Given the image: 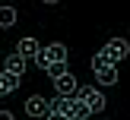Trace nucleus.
I'll use <instances>...</instances> for the list:
<instances>
[{
    "mask_svg": "<svg viewBox=\"0 0 130 120\" xmlns=\"http://www.w3.org/2000/svg\"><path fill=\"white\" fill-rule=\"evenodd\" d=\"M76 98L83 101V107H86L89 114H102L105 111V95L99 92V88H89V85H76Z\"/></svg>",
    "mask_w": 130,
    "mask_h": 120,
    "instance_id": "f257e3e1",
    "label": "nucleus"
},
{
    "mask_svg": "<svg viewBox=\"0 0 130 120\" xmlns=\"http://www.w3.org/2000/svg\"><path fill=\"white\" fill-rule=\"evenodd\" d=\"M102 54H105L108 63H121V60L130 54V44H127V38H111V41L102 47Z\"/></svg>",
    "mask_w": 130,
    "mask_h": 120,
    "instance_id": "f03ea898",
    "label": "nucleus"
},
{
    "mask_svg": "<svg viewBox=\"0 0 130 120\" xmlns=\"http://www.w3.org/2000/svg\"><path fill=\"white\" fill-rule=\"evenodd\" d=\"M25 114H29L32 120H44V117H48V98L32 95V98L25 101Z\"/></svg>",
    "mask_w": 130,
    "mask_h": 120,
    "instance_id": "7ed1b4c3",
    "label": "nucleus"
},
{
    "mask_svg": "<svg viewBox=\"0 0 130 120\" xmlns=\"http://www.w3.org/2000/svg\"><path fill=\"white\" fill-rule=\"evenodd\" d=\"M25 63H29V60H25V57L19 54V51H13V54L6 57L3 69H6V73H16V76H22V73H25Z\"/></svg>",
    "mask_w": 130,
    "mask_h": 120,
    "instance_id": "20e7f679",
    "label": "nucleus"
},
{
    "mask_svg": "<svg viewBox=\"0 0 130 120\" xmlns=\"http://www.w3.org/2000/svg\"><path fill=\"white\" fill-rule=\"evenodd\" d=\"M76 85H79V82H76L70 73H60V76L54 79V88H57V95H73V92H76Z\"/></svg>",
    "mask_w": 130,
    "mask_h": 120,
    "instance_id": "39448f33",
    "label": "nucleus"
},
{
    "mask_svg": "<svg viewBox=\"0 0 130 120\" xmlns=\"http://www.w3.org/2000/svg\"><path fill=\"white\" fill-rule=\"evenodd\" d=\"M19 79H22V76L0 69V95H10V92H16V88H19Z\"/></svg>",
    "mask_w": 130,
    "mask_h": 120,
    "instance_id": "423d86ee",
    "label": "nucleus"
},
{
    "mask_svg": "<svg viewBox=\"0 0 130 120\" xmlns=\"http://www.w3.org/2000/svg\"><path fill=\"white\" fill-rule=\"evenodd\" d=\"M95 79H99L102 85H114V82H118V69H114V63H108V66L95 69Z\"/></svg>",
    "mask_w": 130,
    "mask_h": 120,
    "instance_id": "0eeeda50",
    "label": "nucleus"
},
{
    "mask_svg": "<svg viewBox=\"0 0 130 120\" xmlns=\"http://www.w3.org/2000/svg\"><path fill=\"white\" fill-rule=\"evenodd\" d=\"M44 54H48L51 63H67V47H63V44H48Z\"/></svg>",
    "mask_w": 130,
    "mask_h": 120,
    "instance_id": "6e6552de",
    "label": "nucleus"
},
{
    "mask_svg": "<svg viewBox=\"0 0 130 120\" xmlns=\"http://www.w3.org/2000/svg\"><path fill=\"white\" fill-rule=\"evenodd\" d=\"M16 51L25 57V60H32V57L38 54V41H35V38H22V41L16 44Z\"/></svg>",
    "mask_w": 130,
    "mask_h": 120,
    "instance_id": "1a4fd4ad",
    "label": "nucleus"
},
{
    "mask_svg": "<svg viewBox=\"0 0 130 120\" xmlns=\"http://www.w3.org/2000/svg\"><path fill=\"white\" fill-rule=\"evenodd\" d=\"M0 25H3V29L16 25V10H13V6H0Z\"/></svg>",
    "mask_w": 130,
    "mask_h": 120,
    "instance_id": "9d476101",
    "label": "nucleus"
},
{
    "mask_svg": "<svg viewBox=\"0 0 130 120\" xmlns=\"http://www.w3.org/2000/svg\"><path fill=\"white\" fill-rule=\"evenodd\" d=\"M32 60H35L38 69H48V66H51V60H48V54H44V47H38V54L32 57Z\"/></svg>",
    "mask_w": 130,
    "mask_h": 120,
    "instance_id": "9b49d317",
    "label": "nucleus"
},
{
    "mask_svg": "<svg viewBox=\"0 0 130 120\" xmlns=\"http://www.w3.org/2000/svg\"><path fill=\"white\" fill-rule=\"evenodd\" d=\"M60 73H67V63H51V66H48V76H51V79H57Z\"/></svg>",
    "mask_w": 130,
    "mask_h": 120,
    "instance_id": "f8f14e48",
    "label": "nucleus"
},
{
    "mask_svg": "<svg viewBox=\"0 0 130 120\" xmlns=\"http://www.w3.org/2000/svg\"><path fill=\"white\" fill-rule=\"evenodd\" d=\"M102 66H108V60H105V54L99 51V54L92 57V69H102Z\"/></svg>",
    "mask_w": 130,
    "mask_h": 120,
    "instance_id": "ddd939ff",
    "label": "nucleus"
},
{
    "mask_svg": "<svg viewBox=\"0 0 130 120\" xmlns=\"http://www.w3.org/2000/svg\"><path fill=\"white\" fill-rule=\"evenodd\" d=\"M44 120H67V117H63V114H57V111H48V117H44Z\"/></svg>",
    "mask_w": 130,
    "mask_h": 120,
    "instance_id": "4468645a",
    "label": "nucleus"
},
{
    "mask_svg": "<svg viewBox=\"0 0 130 120\" xmlns=\"http://www.w3.org/2000/svg\"><path fill=\"white\" fill-rule=\"evenodd\" d=\"M0 120H16V117H13V111H0Z\"/></svg>",
    "mask_w": 130,
    "mask_h": 120,
    "instance_id": "2eb2a0df",
    "label": "nucleus"
},
{
    "mask_svg": "<svg viewBox=\"0 0 130 120\" xmlns=\"http://www.w3.org/2000/svg\"><path fill=\"white\" fill-rule=\"evenodd\" d=\"M41 3H57V0H41Z\"/></svg>",
    "mask_w": 130,
    "mask_h": 120,
    "instance_id": "dca6fc26",
    "label": "nucleus"
}]
</instances>
